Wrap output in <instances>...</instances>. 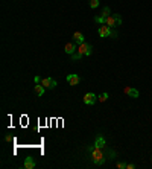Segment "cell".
<instances>
[{
	"mask_svg": "<svg viewBox=\"0 0 152 169\" xmlns=\"http://www.w3.org/2000/svg\"><path fill=\"white\" fill-rule=\"evenodd\" d=\"M88 152H90V158L94 164H104L107 160H110V157L116 155L113 151L108 154L107 148H97V146H88Z\"/></svg>",
	"mask_w": 152,
	"mask_h": 169,
	"instance_id": "6da1fadb",
	"label": "cell"
},
{
	"mask_svg": "<svg viewBox=\"0 0 152 169\" xmlns=\"http://www.w3.org/2000/svg\"><path fill=\"white\" fill-rule=\"evenodd\" d=\"M91 52H93V46L88 44V43H82V44L78 46V51H76V52L71 55V60H73V61H78V60H81L82 57L91 55Z\"/></svg>",
	"mask_w": 152,
	"mask_h": 169,
	"instance_id": "7a4b0ae2",
	"label": "cell"
},
{
	"mask_svg": "<svg viewBox=\"0 0 152 169\" xmlns=\"http://www.w3.org/2000/svg\"><path fill=\"white\" fill-rule=\"evenodd\" d=\"M97 34H99L100 38H107V37H110V38H117V37H119L117 32L114 31V28H110V26H107V25H100L99 29H97Z\"/></svg>",
	"mask_w": 152,
	"mask_h": 169,
	"instance_id": "3957f363",
	"label": "cell"
},
{
	"mask_svg": "<svg viewBox=\"0 0 152 169\" xmlns=\"http://www.w3.org/2000/svg\"><path fill=\"white\" fill-rule=\"evenodd\" d=\"M105 25L110 28H119L122 25V17L119 14H111L107 20H105Z\"/></svg>",
	"mask_w": 152,
	"mask_h": 169,
	"instance_id": "277c9868",
	"label": "cell"
},
{
	"mask_svg": "<svg viewBox=\"0 0 152 169\" xmlns=\"http://www.w3.org/2000/svg\"><path fill=\"white\" fill-rule=\"evenodd\" d=\"M110 15H111V11H110L108 6H105V8L102 9V12H100V15H97V17L94 18V21H96V23H100V25H105V20H107Z\"/></svg>",
	"mask_w": 152,
	"mask_h": 169,
	"instance_id": "5b68a950",
	"label": "cell"
},
{
	"mask_svg": "<svg viewBox=\"0 0 152 169\" xmlns=\"http://www.w3.org/2000/svg\"><path fill=\"white\" fill-rule=\"evenodd\" d=\"M82 101H84V104H85V105H93V104L97 101V96H96L94 93H87V94L84 96V99H82Z\"/></svg>",
	"mask_w": 152,
	"mask_h": 169,
	"instance_id": "8992f818",
	"label": "cell"
},
{
	"mask_svg": "<svg viewBox=\"0 0 152 169\" xmlns=\"http://www.w3.org/2000/svg\"><path fill=\"white\" fill-rule=\"evenodd\" d=\"M67 82L70 85H78L81 82V76L79 75H74V73H70V75H67Z\"/></svg>",
	"mask_w": 152,
	"mask_h": 169,
	"instance_id": "52a82bcc",
	"label": "cell"
},
{
	"mask_svg": "<svg viewBox=\"0 0 152 169\" xmlns=\"http://www.w3.org/2000/svg\"><path fill=\"white\" fill-rule=\"evenodd\" d=\"M40 84H43L46 88H55L56 87V81L52 79V78H43Z\"/></svg>",
	"mask_w": 152,
	"mask_h": 169,
	"instance_id": "ba28073f",
	"label": "cell"
},
{
	"mask_svg": "<svg viewBox=\"0 0 152 169\" xmlns=\"http://www.w3.org/2000/svg\"><path fill=\"white\" fill-rule=\"evenodd\" d=\"M64 51H65V54L73 55L76 51H78V46H76V43H67L65 47H64Z\"/></svg>",
	"mask_w": 152,
	"mask_h": 169,
	"instance_id": "9c48e42d",
	"label": "cell"
},
{
	"mask_svg": "<svg viewBox=\"0 0 152 169\" xmlns=\"http://www.w3.org/2000/svg\"><path fill=\"white\" fill-rule=\"evenodd\" d=\"M73 41L76 43V44H82V43H85V37H84V34L82 32H74L73 34Z\"/></svg>",
	"mask_w": 152,
	"mask_h": 169,
	"instance_id": "30bf717a",
	"label": "cell"
},
{
	"mask_svg": "<svg viewBox=\"0 0 152 169\" xmlns=\"http://www.w3.org/2000/svg\"><path fill=\"white\" fill-rule=\"evenodd\" d=\"M94 146H97V148H107V142H105V139L100 134H97V137L94 140Z\"/></svg>",
	"mask_w": 152,
	"mask_h": 169,
	"instance_id": "8fae6325",
	"label": "cell"
},
{
	"mask_svg": "<svg viewBox=\"0 0 152 169\" xmlns=\"http://www.w3.org/2000/svg\"><path fill=\"white\" fill-rule=\"evenodd\" d=\"M23 167H24V169H34V167H35V160H34V157H26V158H24Z\"/></svg>",
	"mask_w": 152,
	"mask_h": 169,
	"instance_id": "7c38bea8",
	"label": "cell"
},
{
	"mask_svg": "<svg viewBox=\"0 0 152 169\" xmlns=\"http://www.w3.org/2000/svg\"><path fill=\"white\" fill-rule=\"evenodd\" d=\"M125 93L129 96V98H138V90H135V88H131V87H126L125 88Z\"/></svg>",
	"mask_w": 152,
	"mask_h": 169,
	"instance_id": "4fadbf2b",
	"label": "cell"
},
{
	"mask_svg": "<svg viewBox=\"0 0 152 169\" xmlns=\"http://www.w3.org/2000/svg\"><path fill=\"white\" fill-rule=\"evenodd\" d=\"M44 90H46V87L43 84H35L34 85V91H35L37 96H43L44 94Z\"/></svg>",
	"mask_w": 152,
	"mask_h": 169,
	"instance_id": "5bb4252c",
	"label": "cell"
},
{
	"mask_svg": "<svg viewBox=\"0 0 152 169\" xmlns=\"http://www.w3.org/2000/svg\"><path fill=\"white\" fill-rule=\"evenodd\" d=\"M97 99H99L100 102H105V101L108 99V93H102V94H100V96H99Z\"/></svg>",
	"mask_w": 152,
	"mask_h": 169,
	"instance_id": "9a60e30c",
	"label": "cell"
},
{
	"mask_svg": "<svg viewBox=\"0 0 152 169\" xmlns=\"http://www.w3.org/2000/svg\"><path fill=\"white\" fill-rule=\"evenodd\" d=\"M97 6H99V0H90V8L96 9Z\"/></svg>",
	"mask_w": 152,
	"mask_h": 169,
	"instance_id": "2e32d148",
	"label": "cell"
},
{
	"mask_svg": "<svg viewBox=\"0 0 152 169\" xmlns=\"http://www.w3.org/2000/svg\"><path fill=\"white\" fill-rule=\"evenodd\" d=\"M117 167H119V169H125V167H126V163H122V161H120V163H117Z\"/></svg>",
	"mask_w": 152,
	"mask_h": 169,
	"instance_id": "e0dca14e",
	"label": "cell"
},
{
	"mask_svg": "<svg viewBox=\"0 0 152 169\" xmlns=\"http://www.w3.org/2000/svg\"><path fill=\"white\" fill-rule=\"evenodd\" d=\"M134 167H135V166H134L132 163H129V164H126V169H134Z\"/></svg>",
	"mask_w": 152,
	"mask_h": 169,
	"instance_id": "ac0fdd59",
	"label": "cell"
},
{
	"mask_svg": "<svg viewBox=\"0 0 152 169\" xmlns=\"http://www.w3.org/2000/svg\"><path fill=\"white\" fill-rule=\"evenodd\" d=\"M41 82V78L40 76H35V84H40Z\"/></svg>",
	"mask_w": 152,
	"mask_h": 169,
	"instance_id": "d6986e66",
	"label": "cell"
}]
</instances>
